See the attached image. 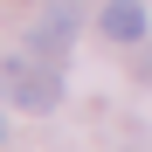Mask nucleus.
Here are the masks:
<instances>
[{
	"label": "nucleus",
	"mask_w": 152,
	"mask_h": 152,
	"mask_svg": "<svg viewBox=\"0 0 152 152\" xmlns=\"http://www.w3.org/2000/svg\"><path fill=\"white\" fill-rule=\"evenodd\" d=\"M0 97H7L14 111H56L62 104V76H56V62L48 56H7L0 62Z\"/></svg>",
	"instance_id": "nucleus-1"
},
{
	"label": "nucleus",
	"mask_w": 152,
	"mask_h": 152,
	"mask_svg": "<svg viewBox=\"0 0 152 152\" xmlns=\"http://www.w3.org/2000/svg\"><path fill=\"white\" fill-rule=\"evenodd\" d=\"M76 21H83L76 0H48V7L35 14V28H28V48H35V56H48V62H62L69 42H76Z\"/></svg>",
	"instance_id": "nucleus-2"
},
{
	"label": "nucleus",
	"mask_w": 152,
	"mask_h": 152,
	"mask_svg": "<svg viewBox=\"0 0 152 152\" xmlns=\"http://www.w3.org/2000/svg\"><path fill=\"white\" fill-rule=\"evenodd\" d=\"M104 35L111 42H145V7L138 0H111L104 7Z\"/></svg>",
	"instance_id": "nucleus-3"
},
{
	"label": "nucleus",
	"mask_w": 152,
	"mask_h": 152,
	"mask_svg": "<svg viewBox=\"0 0 152 152\" xmlns=\"http://www.w3.org/2000/svg\"><path fill=\"white\" fill-rule=\"evenodd\" d=\"M145 83H152V48H145Z\"/></svg>",
	"instance_id": "nucleus-4"
}]
</instances>
